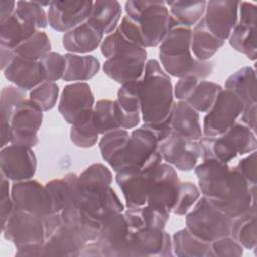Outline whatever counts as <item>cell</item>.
Listing matches in <instances>:
<instances>
[{"mask_svg": "<svg viewBox=\"0 0 257 257\" xmlns=\"http://www.w3.org/2000/svg\"><path fill=\"white\" fill-rule=\"evenodd\" d=\"M53 202L54 213H60L63 209L75 205L79 198L78 176L70 173L61 179H54L45 184Z\"/></svg>", "mask_w": 257, "mask_h": 257, "instance_id": "4316f807", "label": "cell"}, {"mask_svg": "<svg viewBox=\"0 0 257 257\" xmlns=\"http://www.w3.org/2000/svg\"><path fill=\"white\" fill-rule=\"evenodd\" d=\"M3 73L6 79L24 91L32 90L45 81L39 60L24 58L16 54Z\"/></svg>", "mask_w": 257, "mask_h": 257, "instance_id": "cb8c5ba5", "label": "cell"}, {"mask_svg": "<svg viewBox=\"0 0 257 257\" xmlns=\"http://www.w3.org/2000/svg\"><path fill=\"white\" fill-rule=\"evenodd\" d=\"M103 35L99 29L86 21L65 32L62 36V45L69 53L85 54L95 50L101 44Z\"/></svg>", "mask_w": 257, "mask_h": 257, "instance_id": "484cf974", "label": "cell"}, {"mask_svg": "<svg viewBox=\"0 0 257 257\" xmlns=\"http://www.w3.org/2000/svg\"><path fill=\"white\" fill-rule=\"evenodd\" d=\"M181 181L173 166L160 163L152 171L147 205L172 212Z\"/></svg>", "mask_w": 257, "mask_h": 257, "instance_id": "4fadbf2b", "label": "cell"}, {"mask_svg": "<svg viewBox=\"0 0 257 257\" xmlns=\"http://www.w3.org/2000/svg\"><path fill=\"white\" fill-rule=\"evenodd\" d=\"M244 109L243 101L232 91L222 89L203 121V136L218 137L237 122Z\"/></svg>", "mask_w": 257, "mask_h": 257, "instance_id": "9c48e42d", "label": "cell"}, {"mask_svg": "<svg viewBox=\"0 0 257 257\" xmlns=\"http://www.w3.org/2000/svg\"><path fill=\"white\" fill-rule=\"evenodd\" d=\"M256 110H257V104L244 106L243 112L240 115L241 123L247 125L253 132L256 131Z\"/></svg>", "mask_w": 257, "mask_h": 257, "instance_id": "11a10c76", "label": "cell"}, {"mask_svg": "<svg viewBox=\"0 0 257 257\" xmlns=\"http://www.w3.org/2000/svg\"><path fill=\"white\" fill-rule=\"evenodd\" d=\"M230 45L251 60L256 59V29L255 25L237 22L229 36Z\"/></svg>", "mask_w": 257, "mask_h": 257, "instance_id": "60d3db41", "label": "cell"}, {"mask_svg": "<svg viewBox=\"0 0 257 257\" xmlns=\"http://www.w3.org/2000/svg\"><path fill=\"white\" fill-rule=\"evenodd\" d=\"M223 87L213 81L199 79L184 100L198 112H208Z\"/></svg>", "mask_w": 257, "mask_h": 257, "instance_id": "8d00e7d4", "label": "cell"}, {"mask_svg": "<svg viewBox=\"0 0 257 257\" xmlns=\"http://www.w3.org/2000/svg\"><path fill=\"white\" fill-rule=\"evenodd\" d=\"M171 127L177 134L190 140L198 141L203 137L199 112L183 100H179L174 105Z\"/></svg>", "mask_w": 257, "mask_h": 257, "instance_id": "83f0119b", "label": "cell"}, {"mask_svg": "<svg viewBox=\"0 0 257 257\" xmlns=\"http://www.w3.org/2000/svg\"><path fill=\"white\" fill-rule=\"evenodd\" d=\"M234 168L250 185L256 186V151L240 160Z\"/></svg>", "mask_w": 257, "mask_h": 257, "instance_id": "f5cc1de1", "label": "cell"}, {"mask_svg": "<svg viewBox=\"0 0 257 257\" xmlns=\"http://www.w3.org/2000/svg\"><path fill=\"white\" fill-rule=\"evenodd\" d=\"M50 2L39 1H17L16 14L24 20L33 24L38 30L43 29L48 24L47 13L43 6H49Z\"/></svg>", "mask_w": 257, "mask_h": 257, "instance_id": "ee69618b", "label": "cell"}, {"mask_svg": "<svg viewBox=\"0 0 257 257\" xmlns=\"http://www.w3.org/2000/svg\"><path fill=\"white\" fill-rule=\"evenodd\" d=\"M39 62L43 69L45 81L55 82L60 78L62 79L66 68V59L64 55L50 51L43 56Z\"/></svg>", "mask_w": 257, "mask_h": 257, "instance_id": "681fc988", "label": "cell"}, {"mask_svg": "<svg viewBox=\"0 0 257 257\" xmlns=\"http://www.w3.org/2000/svg\"><path fill=\"white\" fill-rule=\"evenodd\" d=\"M43 111L30 99L23 100L14 110L10 119L11 144L28 148L38 143L37 133L41 126Z\"/></svg>", "mask_w": 257, "mask_h": 257, "instance_id": "9a60e30c", "label": "cell"}, {"mask_svg": "<svg viewBox=\"0 0 257 257\" xmlns=\"http://www.w3.org/2000/svg\"><path fill=\"white\" fill-rule=\"evenodd\" d=\"M98 132L93 122V110L78 117L70 127V141L78 148H91L98 140Z\"/></svg>", "mask_w": 257, "mask_h": 257, "instance_id": "f35d334b", "label": "cell"}, {"mask_svg": "<svg viewBox=\"0 0 257 257\" xmlns=\"http://www.w3.org/2000/svg\"><path fill=\"white\" fill-rule=\"evenodd\" d=\"M225 89L235 93L243 101L244 106L257 104L255 69L251 66L240 68L227 78Z\"/></svg>", "mask_w": 257, "mask_h": 257, "instance_id": "4dcf8cb0", "label": "cell"}, {"mask_svg": "<svg viewBox=\"0 0 257 257\" xmlns=\"http://www.w3.org/2000/svg\"><path fill=\"white\" fill-rule=\"evenodd\" d=\"M158 152L167 164L183 172L193 170L201 159L199 140L187 139L173 130L158 143Z\"/></svg>", "mask_w": 257, "mask_h": 257, "instance_id": "8fae6325", "label": "cell"}, {"mask_svg": "<svg viewBox=\"0 0 257 257\" xmlns=\"http://www.w3.org/2000/svg\"><path fill=\"white\" fill-rule=\"evenodd\" d=\"M124 9L125 15L137 23L145 48L160 45L170 28L178 24L165 1L130 0Z\"/></svg>", "mask_w": 257, "mask_h": 257, "instance_id": "5b68a950", "label": "cell"}, {"mask_svg": "<svg viewBox=\"0 0 257 257\" xmlns=\"http://www.w3.org/2000/svg\"><path fill=\"white\" fill-rule=\"evenodd\" d=\"M51 50V43L47 34L37 30L30 38L18 45L13 51L16 55L32 60H40Z\"/></svg>", "mask_w": 257, "mask_h": 257, "instance_id": "7bdbcfd3", "label": "cell"}, {"mask_svg": "<svg viewBox=\"0 0 257 257\" xmlns=\"http://www.w3.org/2000/svg\"><path fill=\"white\" fill-rule=\"evenodd\" d=\"M244 253V248L230 235L210 243V257H239Z\"/></svg>", "mask_w": 257, "mask_h": 257, "instance_id": "f907efd6", "label": "cell"}, {"mask_svg": "<svg viewBox=\"0 0 257 257\" xmlns=\"http://www.w3.org/2000/svg\"><path fill=\"white\" fill-rule=\"evenodd\" d=\"M139 97L144 123L159 125L171 122L175 105L174 88L170 76L156 59L146 62L140 79Z\"/></svg>", "mask_w": 257, "mask_h": 257, "instance_id": "7a4b0ae2", "label": "cell"}, {"mask_svg": "<svg viewBox=\"0 0 257 257\" xmlns=\"http://www.w3.org/2000/svg\"><path fill=\"white\" fill-rule=\"evenodd\" d=\"M201 196L199 187L192 182H181L176 203L172 209L175 215H186Z\"/></svg>", "mask_w": 257, "mask_h": 257, "instance_id": "c3c4849f", "label": "cell"}, {"mask_svg": "<svg viewBox=\"0 0 257 257\" xmlns=\"http://www.w3.org/2000/svg\"><path fill=\"white\" fill-rule=\"evenodd\" d=\"M199 143L202 160L212 159L227 164L238 155L250 154L257 148L255 132L241 122H236L221 136H203Z\"/></svg>", "mask_w": 257, "mask_h": 257, "instance_id": "8992f818", "label": "cell"}, {"mask_svg": "<svg viewBox=\"0 0 257 257\" xmlns=\"http://www.w3.org/2000/svg\"><path fill=\"white\" fill-rule=\"evenodd\" d=\"M16 2L2 0L0 1V23L6 21L9 17L13 15L16 8Z\"/></svg>", "mask_w": 257, "mask_h": 257, "instance_id": "9f6ffc18", "label": "cell"}, {"mask_svg": "<svg viewBox=\"0 0 257 257\" xmlns=\"http://www.w3.org/2000/svg\"><path fill=\"white\" fill-rule=\"evenodd\" d=\"M128 138V132L123 128L102 135L98 144L102 159L108 164L123 149Z\"/></svg>", "mask_w": 257, "mask_h": 257, "instance_id": "f6af8a7d", "label": "cell"}, {"mask_svg": "<svg viewBox=\"0 0 257 257\" xmlns=\"http://www.w3.org/2000/svg\"><path fill=\"white\" fill-rule=\"evenodd\" d=\"M25 99V91L21 88L12 85L3 87L0 95L1 123L10 124L14 110Z\"/></svg>", "mask_w": 257, "mask_h": 257, "instance_id": "bcb514c9", "label": "cell"}, {"mask_svg": "<svg viewBox=\"0 0 257 257\" xmlns=\"http://www.w3.org/2000/svg\"><path fill=\"white\" fill-rule=\"evenodd\" d=\"M0 206H1V221L2 227L5 225L15 207L11 198V190L9 189V180L1 175L0 182Z\"/></svg>", "mask_w": 257, "mask_h": 257, "instance_id": "816d5d0a", "label": "cell"}, {"mask_svg": "<svg viewBox=\"0 0 257 257\" xmlns=\"http://www.w3.org/2000/svg\"><path fill=\"white\" fill-rule=\"evenodd\" d=\"M2 233L16 249L45 242L43 218L16 208L2 227Z\"/></svg>", "mask_w": 257, "mask_h": 257, "instance_id": "30bf717a", "label": "cell"}, {"mask_svg": "<svg viewBox=\"0 0 257 257\" xmlns=\"http://www.w3.org/2000/svg\"><path fill=\"white\" fill-rule=\"evenodd\" d=\"M77 205L100 223L113 214L122 213L124 209L111 187L92 192H80Z\"/></svg>", "mask_w": 257, "mask_h": 257, "instance_id": "7402d4cb", "label": "cell"}, {"mask_svg": "<svg viewBox=\"0 0 257 257\" xmlns=\"http://www.w3.org/2000/svg\"><path fill=\"white\" fill-rule=\"evenodd\" d=\"M11 198L16 209L33 215L44 218L54 213L48 189L35 180L14 182L11 186Z\"/></svg>", "mask_w": 257, "mask_h": 257, "instance_id": "7c38bea8", "label": "cell"}, {"mask_svg": "<svg viewBox=\"0 0 257 257\" xmlns=\"http://www.w3.org/2000/svg\"><path fill=\"white\" fill-rule=\"evenodd\" d=\"M132 256H173L172 237L165 229L144 228L130 232Z\"/></svg>", "mask_w": 257, "mask_h": 257, "instance_id": "44dd1931", "label": "cell"}, {"mask_svg": "<svg viewBox=\"0 0 257 257\" xmlns=\"http://www.w3.org/2000/svg\"><path fill=\"white\" fill-rule=\"evenodd\" d=\"M240 1L212 0L207 2L202 20L206 28L217 38L225 41L229 38L238 22Z\"/></svg>", "mask_w": 257, "mask_h": 257, "instance_id": "ac0fdd59", "label": "cell"}, {"mask_svg": "<svg viewBox=\"0 0 257 257\" xmlns=\"http://www.w3.org/2000/svg\"><path fill=\"white\" fill-rule=\"evenodd\" d=\"M93 108L94 96L86 82H72L64 86L58 103V111L67 123L72 124L78 117Z\"/></svg>", "mask_w": 257, "mask_h": 257, "instance_id": "d6986e66", "label": "cell"}, {"mask_svg": "<svg viewBox=\"0 0 257 257\" xmlns=\"http://www.w3.org/2000/svg\"><path fill=\"white\" fill-rule=\"evenodd\" d=\"M59 214L63 226L85 244L97 239L101 223L79 205H71Z\"/></svg>", "mask_w": 257, "mask_h": 257, "instance_id": "603a6c76", "label": "cell"}, {"mask_svg": "<svg viewBox=\"0 0 257 257\" xmlns=\"http://www.w3.org/2000/svg\"><path fill=\"white\" fill-rule=\"evenodd\" d=\"M256 17H257V6L253 2L240 1L239 2V11H238V22L255 25L256 26Z\"/></svg>", "mask_w": 257, "mask_h": 257, "instance_id": "db71d44e", "label": "cell"}, {"mask_svg": "<svg viewBox=\"0 0 257 257\" xmlns=\"http://www.w3.org/2000/svg\"><path fill=\"white\" fill-rule=\"evenodd\" d=\"M0 52H1V69L3 71L13 60V58L15 57V53L12 49L3 45H0Z\"/></svg>", "mask_w": 257, "mask_h": 257, "instance_id": "6f0895ef", "label": "cell"}, {"mask_svg": "<svg viewBox=\"0 0 257 257\" xmlns=\"http://www.w3.org/2000/svg\"><path fill=\"white\" fill-rule=\"evenodd\" d=\"M1 175L9 181L20 182L33 178L37 160L31 148L11 144L1 149Z\"/></svg>", "mask_w": 257, "mask_h": 257, "instance_id": "2e32d148", "label": "cell"}, {"mask_svg": "<svg viewBox=\"0 0 257 257\" xmlns=\"http://www.w3.org/2000/svg\"><path fill=\"white\" fill-rule=\"evenodd\" d=\"M93 1L64 0L50 1L48 6V24L59 32H67L87 21Z\"/></svg>", "mask_w": 257, "mask_h": 257, "instance_id": "e0dca14e", "label": "cell"}, {"mask_svg": "<svg viewBox=\"0 0 257 257\" xmlns=\"http://www.w3.org/2000/svg\"><path fill=\"white\" fill-rule=\"evenodd\" d=\"M191 39L192 28L175 24L168 31L159 49L162 68L168 75L204 79L212 74L214 62L195 58L191 51Z\"/></svg>", "mask_w": 257, "mask_h": 257, "instance_id": "3957f363", "label": "cell"}, {"mask_svg": "<svg viewBox=\"0 0 257 257\" xmlns=\"http://www.w3.org/2000/svg\"><path fill=\"white\" fill-rule=\"evenodd\" d=\"M59 88L56 82L44 81L29 93V98L35 103L42 111H48L52 109L58 99Z\"/></svg>", "mask_w": 257, "mask_h": 257, "instance_id": "7dc6e473", "label": "cell"}, {"mask_svg": "<svg viewBox=\"0 0 257 257\" xmlns=\"http://www.w3.org/2000/svg\"><path fill=\"white\" fill-rule=\"evenodd\" d=\"M93 122L99 135L119 130L115 100L100 99L94 104Z\"/></svg>", "mask_w": 257, "mask_h": 257, "instance_id": "b9f144b4", "label": "cell"}, {"mask_svg": "<svg viewBox=\"0 0 257 257\" xmlns=\"http://www.w3.org/2000/svg\"><path fill=\"white\" fill-rule=\"evenodd\" d=\"M66 68L62 79L64 81L83 82L95 76L100 69L99 60L93 55H80L67 53Z\"/></svg>", "mask_w": 257, "mask_h": 257, "instance_id": "d6a6232c", "label": "cell"}, {"mask_svg": "<svg viewBox=\"0 0 257 257\" xmlns=\"http://www.w3.org/2000/svg\"><path fill=\"white\" fill-rule=\"evenodd\" d=\"M224 43L225 41L217 38L206 28L202 19L192 29L191 51L198 60H210Z\"/></svg>", "mask_w": 257, "mask_h": 257, "instance_id": "836d02e7", "label": "cell"}, {"mask_svg": "<svg viewBox=\"0 0 257 257\" xmlns=\"http://www.w3.org/2000/svg\"><path fill=\"white\" fill-rule=\"evenodd\" d=\"M140 80L124 83L117 91L115 107L120 128L136 127L141 120V105L139 97Z\"/></svg>", "mask_w": 257, "mask_h": 257, "instance_id": "d4e9b609", "label": "cell"}, {"mask_svg": "<svg viewBox=\"0 0 257 257\" xmlns=\"http://www.w3.org/2000/svg\"><path fill=\"white\" fill-rule=\"evenodd\" d=\"M173 253L178 257H210V243L193 235L187 228L172 236Z\"/></svg>", "mask_w": 257, "mask_h": 257, "instance_id": "e575fe53", "label": "cell"}, {"mask_svg": "<svg viewBox=\"0 0 257 257\" xmlns=\"http://www.w3.org/2000/svg\"><path fill=\"white\" fill-rule=\"evenodd\" d=\"M130 229L125 217L121 213L113 214L101 222L96 244L102 256H132Z\"/></svg>", "mask_w": 257, "mask_h": 257, "instance_id": "5bb4252c", "label": "cell"}, {"mask_svg": "<svg viewBox=\"0 0 257 257\" xmlns=\"http://www.w3.org/2000/svg\"><path fill=\"white\" fill-rule=\"evenodd\" d=\"M256 208L232 219L230 236L243 248L253 250L257 246V223Z\"/></svg>", "mask_w": 257, "mask_h": 257, "instance_id": "d590c367", "label": "cell"}, {"mask_svg": "<svg viewBox=\"0 0 257 257\" xmlns=\"http://www.w3.org/2000/svg\"><path fill=\"white\" fill-rule=\"evenodd\" d=\"M121 11V5L118 1H93L92 9L87 22L99 29L103 34H110L117 28Z\"/></svg>", "mask_w": 257, "mask_h": 257, "instance_id": "f546056e", "label": "cell"}, {"mask_svg": "<svg viewBox=\"0 0 257 257\" xmlns=\"http://www.w3.org/2000/svg\"><path fill=\"white\" fill-rule=\"evenodd\" d=\"M207 2L201 1H168L171 16L176 22L184 27L192 28L204 16Z\"/></svg>", "mask_w": 257, "mask_h": 257, "instance_id": "74e56055", "label": "cell"}, {"mask_svg": "<svg viewBox=\"0 0 257 257\" xmlns=\"http://www.w3.org/2000/svg\"><path fill=\"white\" fill-rule=\"evenodd\" d=\"M123 215L127 222L130 232L144 228L165 229L170 218V212L148 205L137 208H127Z\"/></svg>", "mask_w": 257, "mask_h": 257, "instance_id": "f1b7e54d", "label": "cell"}, {"mask_svg": "<svg viewBox=\"0 0 257 257\" xmlns=\"http://www.w3.org/2000/svg\"><path fill=\"white\" fill-rule=\"evenodd\" d=\"M112 174L110 170L99 163L87 167L78 176V186L80 192H92L110 187Z\"/></svg>", "mask_w": 257, "mask_h": 257, "instance_id": "ab89813d", "label": "cell"}, {"mask_svg": "<svg viewBox=\"0 0 257 257\" xmlns=\"http://www.w3.org/2000/svg\"><path fill=\"white\" fill-rule=\"evenodd\" d=\"M153 169L128 168L115 173V181L121 190L127 208L147 205Z\"/></svg>", "mask_w": 257, "mask_h": 257, "instance_id": "ffe728a7", "label": "cell"}, {"mask_svg": "<svg viewBox=\"0 0 257 257\" xmlns=\"http://www.w3.org/2000/svg\"><path fill=\"white\" fill-rule=\"evenodd\" d=\"M194 169L202 195L230 219L256 208V186L250 185L234 167L209 159Z\"/></svg>", "mask_w": 257, "mask_h": 257, "instance_id": "6da1fadb", "label": "cell"}, {"mask_svg": "<svg viewBox=\"0 0 257 257\" xmlns=\"http://www.w3.org/2000/svg\"><path fill=\"white\" fill-rule=\"evenodd\" d=\"M157 136L145 125L135 128L123 149L108 163L116 173L123 169H152L162 163Z\"/></svg>", "mask_w": 257, "mask_h": 257, "instance_id": "52a82bcc", "label": "cell"}, {"mask_svg": "<svg viewBox=\"0 0 257 257\" xmlns=\"http://www.w3.org/2000/svg\"><path fill=\"white\" fill-rule=\"evenodd\" d=\"M186 228L199 239L212 243L230 235L232 219L218 210L206 197L198 199L186 214Z\"/></svg>", "mask_w": 257, "mask_h": 257, "instance_id": "ba28073f", "label": "cell"}, {"mask_svg": "<svg viewBox=\"0 0 257 257\" xmlns=\"http://www.w3.org/2000/svg\"><path fill=\"white\" fill-rule=\"evenodd\" d=\"M37 30L33 24L14 12L6 21L0 23V45L14 50L18 45L30 38Z\"/></svg>", "mask_w": 257, "mask_h": 257, "instance_id": "1f68e13d", "label": "cell"}, {"mask_svg": "<svg viewBox=\"0 0 257 257\" xmlns=\"http://www.w3.org/2000/svg\"><path fill=\"white\" fill-rule=\"evenodd\" d=\"M102 55L106 58L103 72L119 84L140 80L143 77L147 50L127 40L116 28L100 44Z\"/></svg>", "mask_w": 257, "mask_h": 257, "instance_id": "277c9868", "label": "cell"}]
</instances>
